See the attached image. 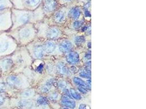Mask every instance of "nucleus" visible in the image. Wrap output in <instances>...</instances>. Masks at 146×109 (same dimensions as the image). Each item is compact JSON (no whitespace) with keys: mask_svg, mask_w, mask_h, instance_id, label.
<instances>
[{"mask_svg":"<svg viewBox=\"0 0 146 109\" xmlns=\"http://www.w3.org/2000/svg\"><path fill=\"white\" fill-rule=\"evenodd\" d=\"M7 32L17 42L19 47L30 43L36 34V28L33 24H25Z\"/></svg>","mask_w":146,"mask_h":109,"instance_id":"f257e3e1","label":"nucleus"},{"mask_svg":"<svg viewBox=\"0 0 146 109\" xmlns=\"http://www.w3.org/2000/svg\"><path fill=\"white\" fill-rule=\"evenodd\" d=\"M12 26L9 30L15 29L27 24L37 20L38 16L33 11L11 9Z\"/></svg>","mask_w":146,"mask_h":109,"instance_id":"f03ea898","label":"nucleus"},{"mask_svg":"<svg viewBox=\"0 0 146 109\" xmlns=\"http://www.w3.org/2000/svg\"><path fill=\"white\" fill-rule=\"evenodd\" d=\"M19 48L8 32H0V59L12 54Z\"/></svg>","mask_w":146,"mask_h":109,"instance_id":"7ed1b4c3","label":"nucleus"},{"mask_svg":"<svg viewBox=\"0 0 146 109\" xmlns=\"http://www.w3.org/2000/svg\"><path fill=\"white\" fill-rule=\"evenodd\" d=\"M2 77L11 89H24L29 86L27 76L20 73H12Z\"/></svg>","mask_w":146,"mask_h":109,"instance_id":"20e7f679","label":"nucleus"},{"mask_svg":"<svg viewBox=\"0 0 146 109\" xmlns=\"http://www.w3.org/2000/svg\"><path fill=\"white\" fill-rule=\"evenodd\" d=\"M11 9L0 12V32H7L12 27Z\"/></svg>","mask_w":146,"mask_h":109,"instance_id":"39448f33","label":"nucleus"},{"mask_svg":"<svg viewBox=\"0 0 146 109\" xmlns=\"http://www.w3.org/2000/svg\"><path fill=\"white\" fill-rule=\"evenodd\" d=\"M45 53L43 46L40 45H36L33 49V55L36 59H40L43 57Z\"/></svg>","mask_w":146,"mask_h":109,"instance_id":"423d86ee","label":"nucleus"},{"mask_svg":"<svg viewBox=\"0 0 146 109\" xmlns=\"http://www.w3.org/2000/svg\"><path fill=\"white\" fill-rule=\"evenodd\" d=\"M56 0H45L43 5V8L46 12H50L54 11L56 7Z\"/></svg>","mask_w":146,"mask_h":109,"instance_id":"0eeeda50","label":"nucleus"},{"mask_svg":"<svg viewBox=\"0 0 146 109\" xmlns=\"http://www.w3.org/2000/svg\"><path fill=\"white\" fill-rule=\"evenodd\" d=\"M66 61L70 64H76L80 61L79 54L75 51L71 52L67 56Z\"/></svg>","mask_w":146,"mask_h":109,"instance_id":"6e6552de","label":"nucleus"},{"mask_svg":"<svg viewBox=\"0 0 146 109\" xmlns=\"http://www.w3.org/2000/svg\"><path fill=\"white\" fill-rule=\"evenodd\" d=\"M72 47V44L69 41H62L60 44L59 49L63 53H65L70 50Z\"/></svg>","mask_w":146,"mask_h":109,"instance_id":"1a4fd4ad","label":"nucleus"},{"mask_svg":"<svg viewBox=\"0 0 146 109\" xmlns=\"http://www.w3.org/2000/svg\"><path fill=\"white\" fill-rule=\"evenodd\" d=\"M60 34L59 30L55 27H52L48 30L47 32V37L50 39H55L59 37Z\"/></svg>","mask_w":146,"mask_h":109,"instance_id":"9d476101","label":"nucleus"},{"mask_svg":"<svg viewBox=\"0 0 146 109\" xmlns=\"http://www.w3.org/2000/svg\"><path fill=\"white\" fill-rule=\"evenodd\" d=\"M12 8L13 5L11 0H0V12Z\"/></svg>","mask_w":146,"mask_h":109,"instance_id":"9b49d317","label":"nucleus"},{"mask_svg":"<svg viewBox=\"0 0 146 109\" xmlns=\"http://www.w3.org/2000/svg\"><path fill=\"white\" fill-rule=\"evenodd\" d=\"M62 102L66 107L70 108L71 109H74L76 106V103L75 102L70 99L67 96H64L62 97Z\"/></svg>","mask_w":146,"mask_h":109,"instance_id":"f8f14e48","label":"nucleus"},{"mask_svg":"<svg viewBox=\"0 0 146 109\" xmlns=\"http://www.w3.org/2000/svg\"><path fill=\"white\" fill-rule=\"evenodd\" d=\"M19 106L24 109H29L33 108V102L32 100L28 99H23L19 102Z\"/></svg>","mask_w":146,"mask_h":109,"instance_id":"ddd939ff","label":"nucleus"},{"mask_svg":"<svg viewBox=\"0 0 146 109\" xmlns=\"http://www.w3.org/2000/svg\"><path fill=\"white\" fill-rule=\"evenodd\" d=\"M43 48L46 53H52V52H53L55 49V45L53 42L49 41L45 43V44L43 46Z\"/></svg>","mask_w":146,"mask_h":109,"instance_id":"4468645a","label":"nucleus"},{"mask_svg":"<svg viewBox=\"0 0 146 109\" xmlns=\"http://www.w3.org/2000/svg\"><path fill=\"white\" fill-rule=\"evenodd\" d=\"M57 69L58 72H59L62 74H69L70 73V70L64 64L62 63H60L58 64Z\"/></svg>","mask_w":146,"mask_h":109,"instance_id":"2eb2a0df","label":"nucleus"},{"mask_svg":"<svg viewBox=\"0 0 146 109\" xmlns=\"http://www.w3.org/2000/svg\"><path fill=\"white\" fill-rule=\"evenodd\" d=\"M35 95V91L32 89H25L21 93V96L23 98H27L33 97Z\"/></svg>","mask_w":146,"mask_h":109,"instance_id":"dca6fc26","label":"nucleus"},{"mask_svg":"<svg viewBox=\"0 0 146 109\" xmlns=\"http://www.w3.org/2000/svg\"><path fill=\"white\" fill-rule=\"evenodd\" d=\"M69 14L74 19H77L80 17V9L78 8H73L70 11Z\"/></svg>","mask_w":146,"mask_h":109,"instance_id":"f3484780","label":"nucleus"},{"mask_svg":"<svg viewBox=\"0 0 146 109\" xmlns=\"http://www.w3.org/2000/svg\"><path fill=\"white\" fill-rule=\"evenodd\" d=\"M73 81L76 85H77L80 86L86 87L87 89H89V88L90 89V86L87 85L86 83L84 82L83 81L82 79H80L79 77H74Z\"/></svg>","mask_w":146,"mask_h":109,"instance_id":"a211bd4d","label":"nucleus"},{"mask_svg":"<svg viewBox=\"0 0 146 109\" xmlns=\"http://www.w3.org/2000/svg\"><path fill=\"white\" fill-rule=\"evenodd\" d=\"M64 19H65V14L62 11H59L57 12L54 17V20L58 23L62 22L64 20Z\"/></svg>","mask_w":146,"mask_h":109,"instance_id":"6ab92c4d","label":"nucleus"},{"mask_svg":"<svg viewBox=\"0 0 146 109\" xmlns=\"http://www.w3.org/2000/svg\"><path fill=\"white\" fill-rule=\"evenodd\" d=\"M70 93L71 96L74 99H75L76 100H80L81 99V96L80 94L76 92V91L74 89H71L70 91Z\"/></svg>","mask_w":146,"mask_h":109,"instance_id":"aec40b11","label":"nucleus"},{"mask_svg":"<svg viewBox=\"0 0 146 109\" xmlns=\"http://www.w3.org/2000/svg\"><path fill=\"white\" fill-rule=\"evenodd\" d=\"M51 86H52V81H50L48 82L46 85H44L41 87V91L44 93H46L49 91Z\"/></svg>","mask_w":146,"mask_h":109,"instance_id":"412c9836","label":"nucleus"},{"mask_svg":"<svg viewBox=\"0 0 146 109\" xmlns=\"http://www.w3.org/2000/svg\"><path fill=\"white\" fill-rule=\"evenodd\" d=\"M37 102L40 105H45L48 104V100L45 97H39L37 100Z\"/></svg>","mask_w":146,"mask_h":109,"instance_id":"4be33fe9","label":"nucleus"},{"mask_svg":"<svg viewBox=\"0 0 146 109\" xmlns=\"http://www.w3.org/2000/svg\"><path fill=\"white\" fill-rule=\"evenodd\" d=\"M80 75L81 77H83L84 78H89L90 77L91 73H90V71L89 70H84L80 73Z\"/></svg>","mask_w":146,"mask_h":109,"instance_id":"5701e85b","label":"nucleus"},{"mask_svg":"<svg viewBox=\"0 0 146 109\" xmlns=\"http://www.w3.org/2000/svg\"><path fill=\"white\" fill-rule=\"evenodd\" d=\"M74 41L77 45H80L82 44L85 41V38L82 36H78L75 38Z\"/></svg>","mask_w":146,"mask_h":109,"instance_id":"b1692460","label":"nucleus"},{"mask_svg":"<svg viewBox=\"0 0 146 109\" xmlns=\"http://www.w3.org/2000/svg\"><path fill=\"white\" fill-rule=\"evenodd\" d=\"M58 96H59V95L57 92H54L49 96V98L51 100H55L58 98Z\"/></svg>","mask_w":146,"mask_h":109,"instance_id":"393cba45","label":"nucleus"},{"mask_svg":"<svg viewBox=\"0 0 146 109\" xmlns=\"http://www.w3.org/2000/svg\"><path fill=\"white\" fill-rule=\"evenodd\" d=\"M78 89H79V91H80L81 93H84V94H86V92H88V89H86V87H84L80 86L78 87Z\"/></svg>","mask_w":146,"mask_h":109,"instance_id":"a878e982","label":"nucleus"},{"mask_svg":"<svg viewBox=\"0 0 146 109\" xmlns=\"http://www.w3.org/2000/svg\"><path fill=\"white\" fill-rule=\"evenodd\" d=\"M5 102V98L2 94H0V106L2 105Z\"/></svg>","mask_w":146,"mask_h":109,"instance_id":"bb28decb","label":"nucleus"},{"mask_svg":"<svg viewBox=\"0 0 146 109\" xmlns=\"http://www.w3.org/2000/svg\"><path fill=\"white\" fill-rule=\"evenodd\" d=\"M81 22L80 21H76V22H74V23L73 24V27L76 28H77L78 27H80L81 26Z\"/></svg>","mask_w":146,"mask_h":109,"instance_id":"cd10ccee","label":"nucleus"},{"mask_svg":"<svg viewBox=\"0 0 146 109\" xmlns=\"http://www.w3.org/2000/svg\"><path fill=\"white\" fill-rule=\"evenodd\" d=\"M43 65L42 64H40V65H39L37 68H36V71L37 72H39V73H40L42 71V70H43Z\"/></svg>","mask_w":146,"mask_h":109,"instance_id":"c85d7f7f","label":"nucleus"},{"mask_svg":"<svg viewBox=\"0 0 146 109\" xmlns=\"http://www.w3.org/2000/svg\"><path fill=\"white\" fill-rule=\"evenodd\" d=\"M59 86L61 88H65L66 87V83L63 81H61L59 83Z\"/></svg>","mask_w":146,"mask_h":109,"instance_id":"c756f323","label":"nucleus"},{"mask_svg":"<svg viewBox=\"0 0 146 109\" xmlns=\"http://www.w3.org/2000/svg\"><path fill=\"white\" fill-rule=\"evenodd\" d=\"M64 93H65V95H66V96H67L68 97H70V98H71V95H70V91H68V89H64Z\"/></svg>","mask_w":146,"mask_h":109,"instance_id":"7c9ffc66","label":"nucleus"},{"mask_svg":"<svg viewBox=\"0 0 146 109\" xmlns=\"http://www.w3.org/2000/svg\"><path fill=\"white\" fill-rule=\"evenodd\" d=\"M86 105L85 104H80V107H79V109H86Z\"/></svg>","mask_w":146,"mask_h":109,"instance_id":"2f4dec72","label":"nucleus"},{"mask_svg":"<svg viewBox=\"0 0 146 109\" xmlns=\"http://www.w3.org/2000/svg\"><path fill=\"white\" fill-rule=\"evenodd\" d=\"M85 14H86V16H90V14L88 12V10H86V11H85Z\"/></svg>","mask_w":146,"mask_h":109,"instance_id":"473e14b6","label":"nucleus"},{"mask_svg":"<svg viewBox=\"0 0 146 109\" xmlns=\"http://www.w3.org/2000/svg\"><path fill=\"white\" fill-rule=\"evenodd\" d=\"M2 76V70L0 68V77H1Z\"/></svg>","mask_w":146,"mask_h":109,"instance_id":"72a5a7b5","label":"nucleus"},{"mask_svg":"<svg viewBox=\"0 0 146 109\" xmlns=\"http://www.w3.org/2000/svg\"><path fill=\"white\" fill-rule=\"evenodd\" d=\"M67 109V108H64V109Z\"/></svg>","mask_w":146,"mask_h":109,"instance_id":"f704fd0d","label":"nucleus"},{"mask_svg":"<svg viewBox=\"0 0 146 109\" xmlns=\"http://www.w3.org/2000/svg\"><path fill=\"white\" fill-rule=\"evenodd\" d=\"M64 1H70V0H64Z\"/></svg>","mask_w":146,"mask_h":109,"instance_id":"c9c22d12","label":"nucleus"}]
</instances>
